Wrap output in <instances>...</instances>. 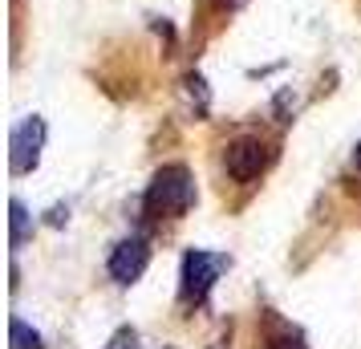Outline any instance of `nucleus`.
<instances>
[{
    "label": "nucleus",
    "mask_w": 361,
    "mask_h": 349,
    "mask_svg": "<svg viewBox=\"0 0 361 349\" xmlns=\"http://www.w3.org/2000/svg\"><path fill=\"white\" fill-rule=\"evenodd\" d=\"M166 349H171V345H166Z\"/></svg>",
    "instance_id": "10"
},
{
    "label": "nucleus",
    "mask_w": 361,
    "mask_h": 349,
    "mask_svg": "<svg viewBox=\"0 0 361 349\" xmlns=\"http://www.w3.org/2000/svg\"><path fill=\"white\" fill-rule=\"evenodd\" d=\"M353 166H361V142L353 147Z\"/></svg>",
    "instance_id": "9"
},
{
    "label": "nucleus",
    "mask_w": 361,
    "mask_h": 349,
    "mask_svg": "<svg viewBox=\"0 0 361 349\" xmlns=\"http://www.w3.org/2000/svg\"><path fill=\"white\" fill-rule=\"evenodd\" d=\"M195 203V175L187 171L183 163H171L163 171H154V179L147 187V212L150 216H163V219H175V216H187Z\"/></svg>",
    "instance_id": "1"
},
{
    "label": "nucleus",
    "mask_w": 361,
    "mask_h": 349,
    "mask_svg": "<svg viewBox=\"0 0 361 349\" xmlns=\"http://www.w3.org/2000/svg\"><path fill=\"white\" fill-rule=\"evenodd\" d=\"M228 272V256L224 252H203V248H191L183 256V272H179V293L187 305H203L212 297L215 281Z\"/></svg>",
    "instance_id": "2"
},
{
    "label": "nucleus",
    "mask_w": 361,
    "mask_h": 349,
    "mask_svg": "<svg viewBox=\"0 0 361 349\" xmlns=\"http://www.w3.org/2000/svg\"><path fill=\"white\" fill-rule=\"evenodd\" d=\"M150 264V244L142 240V235H130V240H122V244H114V252H110V276H114V284H134L142 272H147Z\"/></svg>",
    "instance_id": "5"
},
{
    "label": "nucleus",
    "mask_w": 361,
    "mask_h": 349,
    "mask_svg": "<svg viewBox=\"0 0 361 349\" xmlns=\"http://www.w3.org/2000/svg\"><path fill=\"white\" fill-rule=\"evenodd\" d=\"M41 147H45V122L41 118H25L13 138H8V166L13 175H29L37 163H41Z\"/></svg>",
    "instance_id": "3"
},
{
    "label": "nucleus",
    "mask_w": 361,
    "mask_h": 349,
    "mask_svg": "<svg viewBox=\"0 0 361 349\" xmlns=\"http://www.w3.org/2000/svg\"><path fill=\"white\" fill-rule=\"evenodd\" d=\"M8 212H13V248H20L25 235H29V212H25V203L20 200L8 203Z\"/></svg>",
    "instance_id": "7"
},
{
    "label": "nucleus",
    "mask_w": 361,
    "mask_h": 349,
    "mask_svg": "<svg viewBox=\"0 0 361 349\" xmlns=\"http://www.w3.org/2000/svg\"><path fill=\"white\" fill-rule=\"evenodd\" d=\"M268 147H264L260 138H235L228 147V154H224V166H228V175L235 179V183H252V179H260V171L268 166Z\"/></svg>",
    "instance_id": "4"
},
{
    "label": "nucleus",
    "mask_w": 361,
    "mask_h": 349,
    "mask_svg": "<svg viewBox=\"0 0 361 349\" xmlns=\"http://www.w3.org/2000/svg\"><path fill=\"white\" fill-rule=\"evenodd\" d=\"M8 341H13L8 349H45L41 333H37L29 321H20V317H13V325H8Z\"/></svg>",
    "instance_id": "6"
},
{
    "label": "nucleus",
    "mask_w": 361,
    "mask_h": 349,
    "mask_svg": "<svg viewBox=\"0 0 361 349\" xmlns=\"http://www.w3.org/2000/svg\"><path fill=\"white\" fill-rule=\"evenodd\" d=\"M268 349H309V345H305L300 337H276V341H272Z\"/></svg>",
    "instance_id": "8"
}]
</instances>
